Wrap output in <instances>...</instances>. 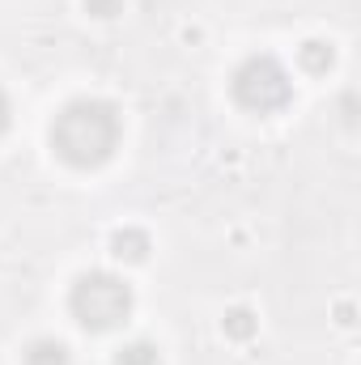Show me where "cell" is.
Wrapping results in <instances>:
<instances>
[{"label":"cell","mask_w":361,"mask_h":365,"mask_svg":"<svg viewBox=\"0 0 361 365\" xmlns=\"http://www.w3.org/2000/svg\"><path fill=\"white\" fill-rule=\"evenodd\" d=\"M51 149L60 162L93 170L119 149V110L102 98H77L68 102L51 123Z\"/></svg>","instance_id":"cell-1"},{"label":"cell","mask_w":361,"mask_h":365,"mask_svg":"<svg viewBox=\"0 0 361 365\" xmlns=\"http://www.w3.org/2000/svg\"><path fill=\"white\" fill-rule=\"evenodd\" d=\"M68 310L86 331H115L132 314V284L111 272H86L68 293Z\"/></svg>","instance_id":"cell-2"},{"label":"cell","mask_w":361,"mask_h":365,"mask_svg":"<svg viewBox=\"0 0 361 365\" xmlns=\"http://www.w3.org/2000/svg\"><path fill=\"white\" fill-rule=\"evenodd\" d=\"M234 102L255 110V115H272V110H285L289 98H293V86H289V73L272 60V56H251L238 64L234 81Z\"/></svg>","instance_id":"cell-3"},{"label":"cell","mask_w":361,"mask_h":365,"mask_svg":"<svg viewBox=\"0 0 361 365\" xmlns=\"http://www.w3.org/2000/svg\"><path fill=\"white\" fill-rule=\"evenodd\" d=\"M111 255L115 259H128V264H141L149 255V234L145 230H119L111 238Z\"/></svg>","instance_id":"cell-4"},{"label":"cell","mask_w":361,"mask_h":365,"mask_svg":"<svg viewBox=\"0 0 361 365\" xmlns=\"http://www.w3.org/2000/svg\"><path fill=\"white\" fill-rule=\"evenodd\" d=\"M298 60H302V68H306V73H327V68L336 64V51H332V43L310 38V43H302V47H298Z\"/></svg>","instance_id":"cell-5"},{"label":"cell","mask_w":361,"mask_h":365,"mask_svg":"<svg viewBox=\"0 0 361 365\" xmlns=\"http://www.w3.org/2000/svg\"><path fill=\"white\" fill-rule=\"evenodd\" d=\"M26 365H68V349L60 340H34L26 349Z\"/></svg>","instance_id":"cell-6"},{"label":"cell","mask_w":361,"mask_h":365,"mask_svg":"<svg viewBox=\"0 0 361 365\" xmlns=\"http://www.w3.org/2000/svg\"><path fill=\"white\" fill-rule=\"evenodd\" d=\"M221 327H225V336H230V340H251V336H255V327H260V319H255L251 310H243V306H238V310H230V314H225V323H221Z\"/></svg>","instance_id":"cell-7"},{"label":"cell","mask_w":361,"mask_h":365,"mask_svg":"<svg viewBox=\"0 0 361 365\" xmlns=\"http://www.w3.org/2000/svg\"><path fill=\"white\" fill-rule=\"evenodd\" d=\"M115 365H158V349L149 340H136V344H123Z\"/></svg>","instance_id":"cell-8"},{"label":"cell","mask_w":361,"mask_h":365,"mask_svg":"<svg viewBox=\"0 0 361 365\" xmlns=\"http://www.w3.org/2000/svg\"><path fill=\"white\" fill-rule=\"evenodd\" d=\"M86 13L90 17H102V21L106 17H119L123 13V0H86Z\"/></svg>","instance_id":"cell-9"},{"label":"cell","mask_w":361,"mask_h":365,"mask_svg":"<svg viewBox=\"0 0 361 365\" xmlns=\"http://www.w3.org/2000/svg\"><path fill=\"white\" fill-rule=\"evenodd\" d=\"M9 119H13V110H9V98H4V90H0V132L9 128Z\"/></svg>","instance_id":"cell-10"}]
</instances>
